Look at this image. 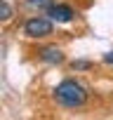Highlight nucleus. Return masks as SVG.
<instances>
[{
	"label": "nucleus",
	"mask_w": 113,
	"mask_h": 120,
	"mask_svg": "<svg viewBox=\"0 0 113 120\" xmlns=\"http://www.w3.org/2000/svg\"><path fill=\"white\" fill-rule=\"evenodd\" d=\"M54 101L64 108H80L87 101V90L78 80H64L54 87Z\"/></svg>",
	"instance_id": "nucleus-1"
},
{
	"label": "nucleus",
	"mask_w": 113,
	"mask_h": 120,
	"mask_svg": "<svg viewBox=\"0 0 113 120\" xmlns=\"http://www.w3.org/2000/svg\"><path fill=\"white\" fill-rule=\"evenodd\" d=\"M24 33L28 38H45L52 33V19H45V17H31L26 24H24Z\"/></svg>",
	"instance_id": "nucleus-2"
},
{
	"label": "nucleus",
	"mask_w": 113,
	"mask_h": 120,
	"mask_svg": "<svg viewBox=\"0 0 113 120\" xmlns=\"http://www.w3.org/2000/svg\"><path fill=\"white\" fill-rule=\"evenodd\" d=\"M47 17H49L52 21L68 24V21H73V19H75V12H73V7H68V5H61V3H56V5H52V7L47 10Z\"/></svg>",
	"instance_id": "nucleus-3"
},
{
	"label": "nucleus",
	"mask_w": 113,
	"mask_h": 120,
	"mask_svg": "<svg viewBox=\"0 0 113 120\" xmlns=\"http://www.w3.org/2000/svg\"><path fill=\"white\" fill-rule=\"evenodd\" d=\"M40 59H42L45 64H61L64 61V52L59 47H45L40 52Z\"/></svg>",
	"instance_id": "nucleus-4"
},
{
	"label": "nucleus",
	"mask_w": 113,
	"mask_h": 120,
	"mask_svg": "<svg viewBox=\"0 0 113 120\" xmlns=\"http://www.w3.org/2000/svg\"><path fill=\"white\" fill-rule=\"evenodd\" d=\"M31 7H38V10H49L54 5V0H26Z\"/></svg>",
	"instance_id": "nucleus-5"
},
{
	"label": "nucleus",
	"mask_w": 113,
	"mask_h": 120,
	"mask_svg": "<svg viewBox=\"0 0 113 120\" xmlns=\"http://www.w3.org/2000/svg\"><path fill=\"white\" fill-rule=\"evenodd\" d=\"M71 68H73V71H87V68H92V64H90V61H73Z\"/></svg>",
	"instance_id": "nucleus-6"
},
{
	"label": "nucleus",
	"mask_w": 113,
	"mask_h": 120,
	"mask_svg": "<svg viewBox=\"0 0 113 120\" xmlns=\"http://www.w3.org/2000/svg\"><path fill=\"white\" fill-rule=\"evenodd\" d=\"M3 19H5V21L12 19V7H10V3H3Z\"/></svg>",
	"instance_id": "nucleus-7"
},
{
	"label": "nucleus",
	"mask_w": 113,
	"mask_h": 120,
	"mask_svg": "<svg viewBox=\"0 0 113 120\" xmlns=\"http://www.w3.org/2000/svg\"><path fill=\"white\" fill-rule=\"evenodd\" d=\"M104 61H106V64H111V66H113V52H108V54H104Z\"/></svg>",
	"instance_id": "nucleus-8"
}]
</instances>
